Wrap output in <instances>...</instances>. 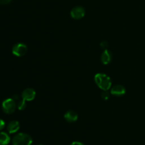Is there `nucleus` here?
I'll use <instances>...</instances> for the list:
<instances>
[{"mask_svg": "<svg viewBox=\"0 0 145 145\" xmlns=\"http://www.w3.org/2000/svg\"><path fill=\"white\" fill-rule=\"evenodd\" d=\"M13 99H14L15 101H19L20 100L19 96H18V95H14V98H13Z\"/></svg>", "mask_w": 145, "mask_h": 145, "instance_id": "a211bd4d", "label": "nucleus"}, {"mask_svg": "<svg viewBox=\"0 0 145 145\" xmlns=\"http://www.w3.org/2000/svg\"><path fill=\"white\" fill-rule=\"evenodd\" d=\"M110 92L115 96H123L125 94L126 89L123 85L117 84L111 87Z\"/></svg>", "mask_w": 145, "mask_h": 145, "instance_id": "0eeeda50", "label": "nucleus"}, {"mask_svg": "<svg viewBox=\"0 0 145 145\" xmlns=\"http://www.w3.org/2000/svg\"><path fill=\"white\" fill-rule=\"evenodd\" d=\"M16 103L13 98H8L2 102V109L6 114H12L15 112L16 109Z\"/></svg>", "mask_w": 145, "mask_h": 145, "instance_id": "7ed1b4c3", "label": "nucleus"}, {"mask_svg": "<svg viewBox=\"0 0 145 145\" xmlns=\"http://www.w3.org/2000/svg\"><path fill=\"white\" fill-rule=\"evenodd\" d=\"M110 92H108V90H105L103 91L101 93V98L102 99L104 100H108L110 98Z\"/></svg>", "mask_w": 145, "mask_h": 145, "instance_id": "ddd939ff", "label": "nucleus"}, {"mask_svg": "<svg viewBox=\"0 0 145 145\" xmlns=\"http://www.w3.org/2000/svg\"><path fill=\"white\" fill-rule=\"evenodd\" d=\"M70 16L72 18L76 20L81 19L85 16V9L82 7L77 6L71 10Z\"/></svg>", "mask_w": 145, "mask_h": 145, "instance_id": "423d86ee", "label": "nucleus"}, {"mask_svg": "<svg viewBox=\"0 0 145 145\" xmlns=\"http://www.w3.org/2000/svg\"><path fill=\"white\" fill-rule=\"evenodd\" d=\"M32 143V137L26 133L17 134L12 139L13 145H31Z\"/></svg>", "mask_w": 145, "mask_h": 145, "instance_id": "f03ea898", "label": "nucleus"}, {"mask_svg": "<svg viewBox=\"0 0 145 145\" xmlns=\"http://www.w3.org/2000/svg\"><path fill=\"white\" fill-rule=\"evenodd\" d=\"M10 142V136L7 133L0 132V145H7Z\"/></svg>", "mask_w": 145, "mask_h": 145, "instance_id": "9b49d317", "label": "nucleus"}, {"mask_svg": "<svg viewBox=\"0 0 145 145\" xmlns=\"http://www.w3.org/2000/svg\"><path fill=\"white\" fill-rule=\"evenodd\" d=\"M100 45L101 48H104V49H106V48L108 47V42L107 41H102L100 44Z\"/></svg>", "mask_w": 145, "mask_h": 145, "instance_id": "4468645a", "label": "nucleus"}, {"mask_svg": "<svg viewBox=\"0 0 145 145\" xmlns=\"http://www.w3.org/2000/svg\"><path fill=\"white\" fill-rule=\"evenodd\" d=\"M38 145H42V144H38Z\"/></svg>", "mask_w": 145, "mask_h": 145, "instance_id": "6ab92c4d", "label": "nucleus"}, {"mask_svg": "<svg viewBox=\"0 0 145 145\" xmlns=\"http://www.w3.org/2000/svg\"><path fill=\"white\" fill-rule=\"evenodd\" d=\"M65 119L68 122H74L78 119V115L73 110H69L64 115Z\"/></svg>", "mask_w": 145, "mask_h": 145, "instance_id": "1a4fd4ad", "label": "nucleus"}, {"mask_svg": "<svg viewBox=\"0 0 145 145\" xmlns=\"http://www.w3.org/2000/svg\"><path fill=\"white\" fill-rule=\"evenodd\" d=\"M4 127H5V122H4V120L0 119V130L4 129Z\"/></svg>", "mask_w": 145, "mask_h": 145, "instance_id": "dca6fc26", "label": "nucleus"}, {"mask_svg": "<svg viewBox=\"0 0 145 145\" xmlns=\"http://www.w3.org/2000/svg\"><path fill=\"white\" fill-rule=\"evenodd\" d=\"M112 59H113V54H112L111 51L108 49H105L101 56V61L102 63L104 65H108L111 62Z\"/></svg>", "mask_w": 145, "mask_h": 145, "instance_id": "6e6552de", "label": "nucleus"}, {"mask_svg": "<svg viewBox=\"0 0 145 145\" xmlns=\"http://www.w3.org/2000/svg\"><path fill=\"white\" fill-rule=\"evenodd\" d=\"M35 96H36V92L35 90L31 88H25L21 93V98L26 102H31L33 100Z\"/></svg>", "mask_w": 145, "mask_h": 145, "instance_id": "39448f33", "label": "nucleus"}, {"mask_svg": "<svg viewBox=\"0 0 145 145\" xmlns=\"http://www.w3.org/2000/svg\"><path fill=\"white\" fill-rule=\"evenodd\" d=\"M70 145H84L82 142H77V141H75V142H73Z\"/></svg>", "mask_w": 145, "mask_h": 145, "instance_id": "f3484780", "label": "nucleus"}, {"mask_svg": "<svg viewBox=\"0 0 145 145\" xmlns=\"http://www.w3.org/2000/svg\"><path fill=\"white\" fill-rule=\"evenodd\" d=\"M17 107L19 110H24L26 107V101L21 99L17 102Z\"/></svg>", "mask_w": 145, "mask_h": 145, "instance_id": "f8f14e48", "label": "nucleus"}, {"mask_svg": "<svg viewBox=\"0 0 145 145\" xmlns=\"http://www.w3.org/2000/svg\"><path fill=\"white\" fill-rule=\"evenodd\" d=\"M12 0H0V4H3V5H5V4H8V3H10Z\"/></svg>", "mask_w": 145, "mask_h": 145, "instance_id": "2eb2a0df", "label": "nucleus"}, {"mask_svg": "<svg viewBox=\"0 0 145 145\" xmlns=\"http://www.w3.org/2000/svg\"><path fill=\"white\" fill-rule=\"evenodd\" d=\"M28 47L23 43H18L12 48V53L17 57H22L26 54Z\"/></svg>", "mask_w": 145, "mask_h": 145, "instance_id": "20e7f679", "label": "nucleus"}, {"mask_svg": "<svg viewBox=\"0 0 145 145\" xmlns=\"http://www.w3.org/2000/svg\"><path fill=\"white\" fill-rule=\"evenodd\" d=\"M20 128V124L18 121L13 120L8 123L7 126V131L9 134H14L18 131Z\"/></svg>", "mask_w": 145, "mask_h": 145, "instance_id": "9d476101", "label": "nucleus"}, {"mask_svg": "<svg viewBox=\"0 0 145 145\" xmlns=\"http://www.w3.org/2000/svg\"><path fill=\"white\" fill-rule=\"evenodd\" d=\"M94 81L97 86L103 91L110 90L112 81L110 77L104 73H97L94 76Z\"/></svg>", "mask_w": 145, "mask_h": 145, "instance_id": "f257e3e1", "label": "nucleus"}]
</instances>
